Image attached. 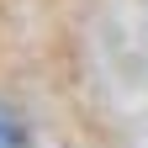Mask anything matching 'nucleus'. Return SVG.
Segmentation results:
<instances>
[{"mask_svg":"<svg viewBox=\"0 0 148 148\" xmlns=\"http://www.w3.org/2000/svg\"><path fill=\"white\" fill-rule=\"evenodd\" d=\"M0 148H27V127L0 106Z\"/></svg>","mask_w":148,"mask_h":148,"instance_id":"nucleus-1","label":"nucleus"}]
</instances>
